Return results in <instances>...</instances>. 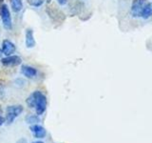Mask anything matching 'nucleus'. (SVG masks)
<instances>
[{
  "mask_svg": "<svg viewBox=\"0 0 152 143\" xmlns=\"http://www.w3.org/2000/svg\"><path fill=\"white\" fill-rule=\"evenodd\" d=\"M26 123L28 124H38V122H40V116L38 114H28L25 118Z\"/></svg>",
  "mask_w": 152,
  "mask_h": 143,
  "instance_id": "obj_13",
  "label": "nucleus"
},
{
  "mask_svg": "<svg viewBox=\"0 0 152 143\" xmlns=\"http://www.w3.org/2000/svg\"><path fill=\"white\" fill-rule=\"evenodd\" d=\"M12 9L14 13H19L23 9V1L22 0H10Z\"/></svg>",
  "mask_w": 152,
  "mask_h": 143,
  "instance_id": "obj_11",
  "label": "nucleus"
},
{
  "mask_svg": "<svg viewBox=\"0 0 152 143\" xmlns=\"http://www.w3.org/2000/svg\"><path fill=\"white\" fill-rule=\"evenodd\" d=\"M21 73L24 76H26L27 78L31 79V78H34L37 75V70L31 66L23 65L21 67Z\"/></svg>",
  "mask_w": 152,
  "mask_h": 143,
  "instance_id": "obj_8",
  "label": "nucleus"
},
{
  "mask_svg": "<svg viewBox=\"0 0 152 143\" xmlns=\"http://www.w3.org/2000/svg\"><path fill=\"white\" fill-rule=\"evenodd\" d=\"M0 16H1V20L3 27L6 29V30H11L12 23V16H11V13H10V10L6 4H4L0 8Z\"/></svg>",
  "mask_w": 152,
  "mask_h": 143,
  "instance_id": "obj_3",
  "label": "nucleus"
},
{
  "mask_svg": "<svg viewBox=\"0 0 152 143\" xmlns=\"http://www.w3.org/2000/svg\"><path fill=\"white\" fill-rule=\"evenodd\" d=\"M4 123H5V117L2 116L1 114H0V127H1Z\"/></svg>",
  "mask_w": 152,
  "mask_h": 143,
  "instance_id": "obj_15",
  "label": "nucleus"
},
{
  "mask_svg": "<svg viewBox=\"0 0 152 143\" xmlns=\"http://www.w3.org/2000/svg\"><path fill=\"white\" fill-rule=\"evenodd\" d=\"M31 143H45V142H43V141H40V140H37V141H33Z\"/></svg>",
  "mask_w": 152,
  "mask_h": 143,
  "instance_id": "obj_19",
  "label": "nucleus"
},
{
  "mask_svg": "<svg viewBox=\"0 0 152 143\" xmlns=\"http://www.w3.org/2000/svg\"><path fill=\"white\" fill-rule=\"evenodd\" d=\"M25 37H26V47L28 49H31L35 46V39L33 37V32L31 29H27L26 33H25Z\"/></svg>",
  "mask_w": 152,
  "mask_h": 143,
  "instance_id": "obj_9",
  "label": "nucleus"
},
{
  "mask_svg": "<svg viewBox=\"0 0 152 143\" xmlns=\"http://www.w3.org/2000/svg\"><path fill=\"white\" fill-rule=\"evenodd\" d=\"M57 2H58V4H60L61 6H64V5L66 4V0H57Z\"/></svg>",
  "mask_w": 152,
  "mask_h": 143,
  "instance_id": "obj_16",
  "label": "nucleus"
},
{
  "mask_svg": "<svg viewBox=\"0 0 152 143\" xmlns=\"http://www.w3.org/2000/svg\"><path fill=\"white\" fill-rule=\"evenodd\" d=\"M46 1H47V2H48V3H50V1H51V0H46Z\"/></svg>",
  "mask_w": 152,
  "mask_h": 143,
  "instance_id": "obj_20",
  "label": "nucleus"
},
{
  "mask_svg": "<svg viewBox=\"0 0 152 143\" xmlns=\"http://www.w3.org/2000/svg\"><path fill=\"white\" fill-rule=\"evenodd\" d=\"M147 1L146 0H133L131 5V13L134 17H139L142 9L145 8Z\"/></svg>",
  "mask_w": 152,
  "mask_h": 143,
  "instance_id": "obj_5",
  "label": "nucleus"
},
{
  "mask_svg": "<svg viewBox=\"0 0 152 143\" xmlns=\"http://www.w3.org/2000/svg\"><path fill=\"white\" fill-rule=\"evenodd\" d=\"M4 55H3V52H2V50L0 49V58H2V56H3Z\"/></svg>",
  "mask_w": 152,
  "mask_h": 143,
  "instance_id": "obj_18",
  "label": "nucleus"
},
{
  "mask_svg": "<svg viewBox=\"0 0 152 143\" xmlns=\"http://www.w3.org/2000/svg\"><path fill=\"white\" fill-rule=\"evenodd\" d=\"M3 1H4V0H0V3H2Z\"/></svg>",
  "mask_w": 152,
  "mask_h": 143,
  "instance_id": "obj_21",
  "label": "nucleus"
},
{
  "mask_svg": "<svg viewBox=\"0 0 152 143\" xmlns=\"http://www.w3.org/2000/svg\"><path fill=\"white\" fill-rule=\"evenodd\" d=\"M22 63V58L18 55H9L1 58V64L6 67H15Z\"/></svg>",
  "mask_w": 152,
  "mask_h": 143,
  "instance_id": "obj_4",
  "label": "nucleus"
},
{
  "mask_svg": "<svg viewBox=\"0 0 152 143\" xmlns=\"http://www.w3.org/2000/svg\"><path fill=\"white\" fill-rule=\"evenodd\" d=\"M151 16H152V2H149V3L147 2L145 8L142 9L140 17L144 18V19H147Z\"/></svg>",
  "mask_w": 152,
  "mask_h": 143,
  "instance_id": "obj_10",
  "label": "nucleus"
},
{
  "mask_svg": "<svg viewBox=\"0 0 152 143\" xmlns=\"http://www.w3.org/2000/svg\"><path fill=\"white\" fill-rule=\"evenodd\" d=\"M30 4L32 7H40L44 4V0H30Z\"/></svg>",
  "mask_w": 152,
  "mask_h": 143,
  "instance_id": "obj_14",
  "label": "nucleus"
},
{
  "mask_svg": "<svg viewBox=\"0 0 152 143\" xmlns=\"http://www.w3.org/2000/svg\"><path fill=\"white\" fill-rule=\"evenodd\" d=\"M1 50L5 56H9V55H12L15 52L16 48L12 41H10L9 39H5L2 41Z\"/></svg>",
  "mask_w": 152,
  "mask_h": 143,
  "instance_id": "obj_7",
  "label": "nucleus"
},
{
  "mask_svg": "<svg viewBox=\"0 0 152 143\" xmlns=\"http://www.w3.org/2000/svg\"><path fill=\"white\" fill-rule=\"evenodd\" d=\"M47 105H48V101H47L46 95L43 93H41L40 91H37L34 109H35V112L38 116H42V114L46 112Z\"/></svg>",
  "mask_w": 152,
  "mask_h": 143,
  "instance_id": "obj_2",
  "label": "nucleus"
},
{
  "mask_svg": "<svg viewBox=\"0 0 152 143\" xmlns=\"http://www.w3.org/2000/svg\"><path fill=\"white\" fill-rule=\"evenodd\" d=\"M24 111V107L22 105H11L6 108V116H5V123L7 125L13 123L15 118L19 116Z\"/></svg>",
  "mask_w": 152,
  "mask_h": 143,
  "instance_id": "obj_1",
  "label": "nucleus"
},
{
  "mask_svg": "<svg viewBox=\"0 0 152 143\" xmlns=\"http://www.w3.org/2000/svg\"><path fill=\"white\" fill-rule=\"evenodd\" d=\"M16 143H28V142H27L26 138H20V139H19Z\"/></svg>",
  "mask_w": 152,
  "mask_h": 143,
  "instance_id": "obj_17",
  "label": "nucleus"
},
{
  "mask_svg": "<svg viewBox=\"0 0 152 143\" xmlns=\"http://www.w3.org/2000/svg\"><path fill=\"white\" fill-rule=\"evenodd\" d=\"M36 94H37V91H34L32 94H30V97H28L26 100V103L28 105V108L31 109H34V106H35V101H36Z\"/></svg>",
  "mask_w": 152,
  "mask_h": 143,
  "instance_id": "obj_12",
  "label": "nucleus"
},
{
  "mask_svg": "<svg viewBox=\"0 0 152 143\" xmlns=\"http://www.w3.org/2000/svg\"><path fill=\"white\" fill-rule=\"evenodd\" d=\"M30 130L32 133L33 137L38 138V139L45 138L47 136V130L43 126L39 125V124H32L30 127Z\"/></svg>",
  "mask_w": 152,
  "mask_h": 143,
  "instance_id": "obj_6",
  "label": "nucleus"
}]
</instances>
